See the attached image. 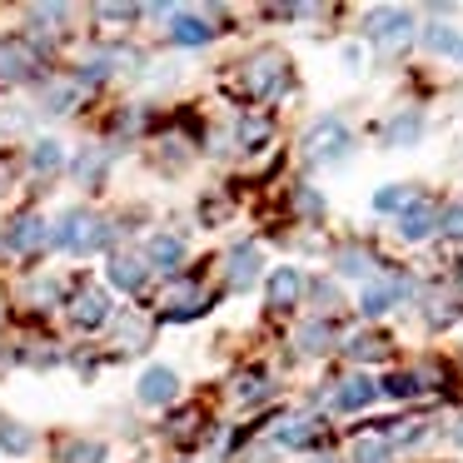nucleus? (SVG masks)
I'll list each match as a JSON object with an SVG mask.
<instances>
[{
    "label": "nucleus",
    "mask_w": 463,
    "mask_h": 463,
    "mask_svg": "<svg viewBox=\"0 0 463 463\" xmlns=\"http://www.w3.org/2000/svg\"><path fill=\"white\" fill-rule=\"evenodd\" d=\"M105 240H110V230H105L95 214H65L61 244H65L71 254H95V250H105Z\"/></svg>",
    "instance_id": "f257e3e1"
},
{
    "label": "nucleus",
    "mask_w": 463,
    "mask_h": 463,
    "mask_svg": "<svg viewBox=\"0 0 463 463\" xmlns=\"http://www.w3.org/2000/svg\"><path fill=\"white\" fill-rule=\"evenodd\" d=\"M135 393H140V403H150V409H165V403L180 393V373L165 369V364H150V369L140 373V383H135Z\"/></svg>",
    "instance_id": "f03ea898"
},
{
    "label": "nucleus",
    "mask_w": 463,
    "mask_h": 463,
    "mask_svg": "<svg viewBox=\"0 0 463 463\" xmlns=\"http://www.w3.org/2000/svg\"><path fill=\"white\" fill-rule=\"evenodd\" d=\"M349 150V130H344L339 120H324L309 130V155L314 160H339V155Z\"/></svg>",
    "instance_id": "7ed1b4c3"
},
{
    "label": "nucleus",
    "mask_w": 463,
    "mask_h": 463,
    "mask_svg": "<svg viewBox=\"0 0 463 463\" xmlns=\"http://www.w3.org/2000/svg\"><path fill=\"white\" fill-rule=\"evenodd\" d=\"M409 25H413V15L409 11H399V5H383V11H369V35L373 41H403L409 35Z\"/></svg>",
    "instance_id": "20e7f679"
},
{
    "label": "nucleus",
    "mask_w": 463,
    "mask_h": 463,
    "mask_svg": "<svg viewBox=\"0 0 463 463\" xmlns=\"http://www.w3.org/2000/svg\"><path fill=\"white\" fill-rule=\"evenodd\" d=\"M433 224H439V210H433V204H423V200H413L409 210L399 214V240L419 244V240H429V234H433Z\"/></svg>",
    "instance_id": "39448f33"
},
{
    "label": "nucleus",
    "mask_w": 463,
    "mask_h": 463,
    "mask_svg": "<svg viewBox=\"0 0 463 463\" xmlns=\"http://www.w3.org/2000/svg\"><path fill=\"white\" fill-rule=\"evenodd\" d=\"M379 399V383L369 379V373H354V379H344L339 383V409H369V403Z\"/></svg>",
    "instance_id": "423d86ee"
},
{
    "label": "nucleus",
    "mask_w": 463,
    "mask_h": 463,
    "mask_svg": "<svg viewBox=\"0 0 463 463\" xmlns=\"http://www.w3.org/2000/svg\"><path fill=\"white\" fill-rule=\"evenodd\" d=\"M403 294V284H393V279H379V284H364V294H359V309L369 314V319H379V314H389V304Z\"/></svg>",
    "instance_id": "0eeeda50"
},
{
    "label": "nucleus",
    "mask_w": 463,
    "mask_h": 463,
    "mask_svg": "<svg viewBox=\"0 0 463 463\" xmlns=\"http://www.w3.org/2000/svg\"><path fill=\"white\" fill-rule=\"evenodd\" d=\"M110 284H115V289H125V294L140 289V284H145L140 254H115V260H110Z\"/></svg>",
    "instance_id": "6e6552de"
},
{
    "label": "nucleus",
    "mask_w": 463,
    "mask_h": 463,
    "mask_svg": "<svg viewBox=\"0 0 463 463\" xmlns=\"http://www.w3.org/2000/svg\"><path fill=\"white\" fill-rule=\"evenodd\" d=\"M170 35H175V41H180V45H204V41H210V35H214V25L204 21V15H190V11H184V15H175Z\"/></svg>",
    "instance_id": "1a4fd4ad"
},
{
    "label": "nucleus",
    "mask_w": 463,
    "mask_h": 463,
    "mask_svg": "<svg viewBox=\"0 0 463 463\" xmlns=\"http://www.w3.org/2000/svg\"><path fill=\"white\" fill-rule=\"evenodd\" d=\"M75 324H80V329H95V324H105V314H110V304H105V294L100 289H85L80 299H75Z\"/></svg>",
    "instance_id": "9d476101"
},
{
    "label": "nucleus",
    "mask_w": 463,
    "mask_h": 463,
    "mask_svg": "<svg viewBox=\"0 0 463 463\" xmlns=\"http://www.w3.org/2000/svg\"><path fill=\"white\" fill-rule=\"evenodd\" d=\"M299 269H289V264H284V269H274L269 274V299L274 304H294V299H299Z\"/></svg>",
    "instance_id": "9b49d317"
},
{
    "label": "nucleus",
    "mask_w": 463,
    "mask_h": 463,
    "mask_svg": "<svg viewBox=\"0 0 463 463\" xmlns=\"http://www.w3.org/2000/svg\"><path fill=\"white\" fill-rule=\"evenodd\" d=\"M150 260L160 264V269H180V260H184V244L175 240V234H155V240H150Z\"/></svg>",
    "instance_id": "f8f14e48"
},
{
    "label": "nucleus",
    "mask_w": 463,
    "mask_h": 463,
    "mask_svg": "<svg viewBox=\"0 0 463 463\" xmlns=\"http://www.w3.org/2000/svg\"><path fill=\"white\" fill-rule=\"evenodd\" d=\"M230 279L240 284V289H250V284L260 279V250H240V254H234V264H230Z\"/></svg>",
    "instance_id": "ddd939ff"
},
{
    "label": "nucleus",
    "mask_w": 463,
    "mask_h": 463,
    "mask_svg": "<svg viewBox=\"0 0 463 463\" xmlns=\"http://www.w3.org/2000/svg\"><path fill=\"white\" fill-rule=\"evenodd\" d=\"M314 433H319V419H289L284 429H274V439L289 443V449H299V443H309Z\"/></svg>",
    "instance_id": "4468645a"
},
{
    "label": "nucleus",
    "mask_w": 463,
    "mask_h": 463,
    "mask_svg": "<svg viewBox=\"0 0 463 463\" xmlns=\"http://www.w3.org/2000/svg\"><path fill=\"white\" fill-rule=\"evenodd\" d=\"M41 240H45V220H35V214H25V220L11 230V244H15V250H35Z\"/></svg>",
    "instance_id": "2eb2a0df"
},
{
    "label": "nucleus",
    "mask_w": 463,
    "mask_h": 463,
    "mask_svg": "<svg viewBox=\"0 0 463 463\" xmlns=\"http://www.w3.org/2000/svg\"><path fill=\"white\" fill-rule=\"evenodd\" d=\"M423 41H429V51H439V55H453V61L463 55V41L449 31V25H429V35H423Z\"/></svg>",
    "instance_id": "dca6fc26"
},
{
    "label": "nucleus",
    "mask_w": 463,
    "mask_h": 463,
    "mask_svg": "<svg viewBox=\"0 0 463 463\" xmlns=\"http://www.w3.org/2000/svg\"><path fill=\"white\" fill-rule=\"evenodd\" d=\"M250 85L254 90H274V85H279V61H274V55H264V61H254L250 65Z\"/></svg>",
    "instance_id": "f3484780"
},
{
    "label": "nucleus",
    "mask_w": 463,
    "mask_h": 463,
    "mask_svg": "<svg viewBox=\"0 0 463 463\" xmlns=\"http://www.w3.org/2000/svg\"><path fill=\"white\" fill-rule=\"evenodd\" d=\"M0 453H31V429L25 423H0Z\"/></svg>",
    "instance_id": "a211bd4d"
},
{
    "label": "nucleus",
    "mask_w": 463,
    "mask_h": 463,
    "mask_svg": "<svg viewBox=\"0 0 463 463\" xmlns=\"http://www.w3.org/2000/svg\"><path fill=\"white\" fill-rule=\"evenodd\" d=\"M423 135V120L419 115H399V120L389 125V145H413Z\"/></svg>",
    "instance_id": "6ab92c4d"
},
{
    "label": "nucleus",
    "mask_w": 463,
    "mask_h": 463,
    "mask_svg": "<svg viewBox=\"0 0 463 463\" xmlns=\"http://www.w3.org/2000/svg\"><path fill=\"white\" fill-rule=\"evenodd\" d=\"M349 458L354 463H389V443H383V439H359Z\"/></svg>",
    "instance_id": "aec40b11"
},
{
    "label": "nucleus",
    "mask_w": 463,
    "mask_h": 463,
    "mask_svg": "<svg viewBox=\"0 0 463 463\" xmlns=\"http://www.w3.org/2000/svg\"><path fill=\"white\" fill-rule=\"evenodd\" d=\"M31 165H35V170H41V175L61 170V145H55V140H41V145H35V150H31Z\"/></svg>",
    "instance_id": "412c9836"
},
{
    "label": "nucleus",
    "mask_w": 463,
    "mask_h": 463,
    "mask_svg": "<svg viewBox=\"0 0 463 463\" xmlns=\"http://www.w3.org/2000/svg\"><path fill=\"white\" fill-rule=\"evenodd\" d=\"M373 210H409V190H403V184H383L379 194H373Z\"/></svg>",
    "instance_id": "4be33fe9"
},
{
    "label": "nucleus",
    "mask_w": 463,
    "mask_h": 463,
    "mask_svg": "<svg viewBox=\"0 0 463 463\" xmlns=\"http://www.w3.org/2000/svg\"><path fill=\"white\" fill-rule=\"evenodd\" d=\"M369 254H364V250H344L339 254V274H354V279H364V274H369Z\"/></svg>",
    "instance_id": "5701e85b"
},
{
    "label": "nucleus",
    "mask_w": 463,
    "mask_h": 463,
    "mask_svg": "<svg viewBox=\"0 0 463 463\" xmlns=\"http://www.w3.org/2000/svg\"><path fill=\"white\" fill-rule=\"evenodd\" d=\"M383 393H393V399H413V393H419V379H413V373H393V379H383Z\"/></svg>",
    "instance_id": "b1692460"
},
{
    "label": "nucleus",
    "mask_w": 463,
    "mask_h": 463,
    "mask_svg": "<svg viewBox=\"0 0 463 463\" xmlns=\"http://www.w3.org/2000/svg\"><path fill=\"white\" fill-rule=\"evenodd\" d=\"M439 224H443V234H453V240H463V200H458V204H449V210L439 214Z\"/></svg>",
    "instance_id": "393cba45"
},
{
    "label": "nucleus",
    "mask_w": 463,
    "mask_h": 463,
    "mask_svg": "<svg viewBox=\"0 0 463 463\" xmlns=\"http://www.w3.org/2000/svg\"><path fill=\"white\" fill-rule=\"evenodd\" d=\"M299 339H304V349H309V354H319V349H324V339H329V334H324L319 324H309V329H304Z\"/></svg>",
    "instance_id": "a878e982"
},
{
    "label": "nucleus",
    "mask_w": 463,
    "mask_h": 463,
    "mask_svg": "<svg viewBox=\"0 0 463 463\" xmlns=\"http://www.w3.org/2000/svg\"><path fill=\"white\" fill-rule=\"evenodd\" d=\"M349 354L354 359H373V354H379V339H349Z\"/></svg>",
    "instance_id": "bb28decb"
},
{
    "label": "nucleus",
    "mask_w": 463,
    "mask_h": 463,
    "mask_svg": "<svg viewBox=\"0 0 463 463\" xmlns=\"http://www.w3.org/2000/svg\"><path fill=\"white\" fill-rule=\"evenodd\" d=\"M453 443H458V449H463V419H458V429H453Z\"/></svg>",
    "instance_id": "cd10ccee"
},
{
    "label": "nucleus",
    "mask_w": 463,
    "mask_h": 463,
    "mask_svg": "<svg viewBox=\"0 0 463 463\" xmlns=\"http://www.w3.org/2000/svg\"><path fill=\"white\" fill-rule=\"evenodd\" d=\"M458 61H463V55H458Z\"/></svg>",
    "instance_id": "c85d7f7f"
}]
</instances>
